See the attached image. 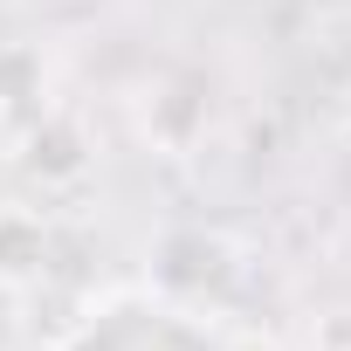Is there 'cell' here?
Here are the masks:
<instances>
[{"mask_svg":"<svg viewBox=\"0 0 351 351\" xmlns=\"http://www.w3.org/2000/svg\"><path fill=\"white\" fill-rule=\"evenodd\" d=\"M83 138H76V124H62V117H42L35 124V138H28V165L42 172V180H76L83 172Z\"/></svg>","mask_w":351,"mask_h":351,"instance_id":"obj_1","label":"cell"},{"mask_svg":"<svg viewBox=\"0 0 351 351\" xmlns=\"http://www.w3.org/2000/svg\"><path fill=\"white\" fill-rule=\"evenodd\" d=\"M42 221L28 214H0V276H35L42 269Z\"/></svg>","mask_w":351,"mask_h":351,"instance_id":"obj_2","label":"cell"},{"mask_svg":"<svg viewBox=\"0 0 351 351\" xmlns=\"http://www.w3.org/2000/svg\"><path fill=\"white\" fill-rule=\"evenodd\" d=\"M35 97H42V56L21 49V42L0 49V104L14 110V104H35Z\"/></svg>","mask_w":351,"mask_h":351,"instance_id":"obj_3","label":"cell"},{"mask_svg":"<svg viewBox=\"0 0 351 351\" xmlns=\"http://www.w3.org/2000/svg\"><path fill=\"white\" fill-rule=\"evenodd\" d=\"M193 117H200V104H193L186 90H165V104H158V117H152V124H158V138H165V145H186V138H193Z\"/></svg>","mask_w":351,"mask_h":351,"instance_id":"obj_4","label":"cell"},{"mask_svg":"<svg viewBox=\"0 0 351 351\" xmlns=\"http://www.w3.org/2000/svg\"><path fill=\"white\" fill-rule=\"evenodd\" d=\"M234 351H276V344H262V337H248V344H234Z\"/></svg>","mask_w":351,"mask_h":351,"instance_id":"obj_5","label":"cell"}]
</instances>
